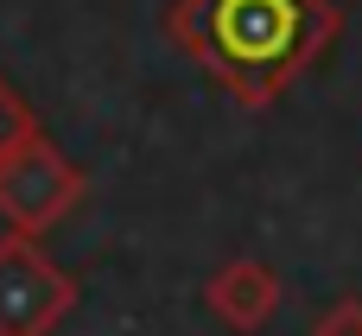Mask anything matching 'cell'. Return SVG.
Wrapping results in <instances>:
<instances>
[{"label": "cell", "mask_w": 362, "mask_h": 336, "mask_svg": "<svg viewBox=\"0 0 362 336\" xmlns=\"http://www.w3.org/2000/svg\"><path fill=\"white\" fill-rule=\"evenodd\" d=\"M165 38L242 108H274L337 38L331 0H172Z\"/></svg>", "instance_id": "cell-1"}, {"label": "cell", "mask_w": 362, "mask_h": 336, "mask_svg": "<svg viewBox=\"0 0 362 336\" xmlns=\"http://www.w3.org/2000/svg\"><path fill=\"white\" fill-rule=\"evenodd\" d=\"M83 197H89V178L76 159L57 152L51 133H32L0 159V222L19 235H51Z\"/></svg>", "instance_id": "cell-2"}, {"label": "cell", "mask_w": 362, "mask_h": 336, "mask_svg": "<svg viewBox=\"0 0 362 336\" xmlns=\"http://www.w3.org/2000/svg\"><path fill=\"white\" fill-rule=\"evenodd\" d=\"M76 311V280L38 248V235L0 241V336H51Z\"/></svg>", "instance_id": "cell-3"}, {"label": "cell", "mask_w": 362, "mask_h": 336, "mask_svg": "<svg viewBox=\"0 0 362 336\" xmlns=\"http://www.w3.org/2000/svg\"><path fill=\"white\" fill-rule=\"evenodd\" d=\"M204 305L229 324L235 336H255L274 324V311H280V273L267 267V260H223L216 273H210V286H204Z\"/></svg>", "instance_id": "cell-4"}, {"label": "cell", "mask_w": 362, "mask_h": 336, "mask_svg": "<svg viewBox=\"0 0 362 336\" xmlns=\"http://www.w3.org/2000/svg\"><path fill=\"white\" fill-rule=\"evenodd\" d=\"M32 133H45V127H38V114H32V102L0 76V159H6L13 146H25Z\"/></svg>", "instance_id": "cell-5"}, {"label": "cell", "mask_w": 362, "mask_h": 336, "mask_svg": "<svg viewBox=\"0 0 362 336\" xmlns=\"http://www.w3.org/2000/svg\"><path fill=\"white\" fill-rule=\"evenodd\" d=\"M312 336H362V299H337V305L312 324Z\"/></svg>", "instance_id": "cell-6"}]
</instances>
